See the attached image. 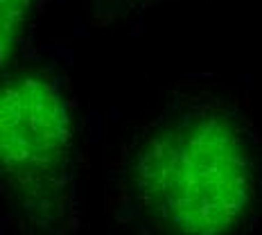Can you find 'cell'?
<instances>
[{"mask_svg":"<svg viewBox=\"0 0 262 235\" xmlns=\"http://www.w3.org/2000/svg\"><path fill=\"white\" fill-rule=\"evenodd\" d=\"M111 235H262V124L251 84L183 75L106 131Z\"/></svg>","mask_w":262,"mask_h":235,"instance_id":"cell-1","label":"cell"},{"mask_svg":"<svg viewBox=\"0 0 262 235\" xmlns=\"http://www.w3.org/2000/svg\"><path fill=\"white\" fill-rule=\"evenodd\" d=\"M68 63L32 48L0 81V197L9 235H77L81 136Z\"/></svg>","mask_w":262,"mask_h":235,"instance_id":"cell-2","label":"cell"},{"mask_svg":"<svg viewBox=\"0 0 262 235\" xmlns=\"http://www.w3.org/2000/svg\"><path fill=\"white\" fill-rule=\"evenodd\" d=\"M48 0H3L0 25H3V70L12 68L32 50L36 20Z\"/></svg>","mask_w":262,"mask_h":235,"instance_id":"cell-3","label":"cell"},{"mask_svg":"<svg viewBox=\"0 0 262 235\" xmlns=\"http://www.w3.org/2000/svg\"><path fill=\"white\" fill-rule=\"evenodd\" d=\"M158 3L165 0H95V18L102 20V25H108L113 20L145 12L147 7Z\"/></svg>","mask_w":262,"mask_h":235,"instance_id":"cell-4","label":"cell"}]
</instances>
